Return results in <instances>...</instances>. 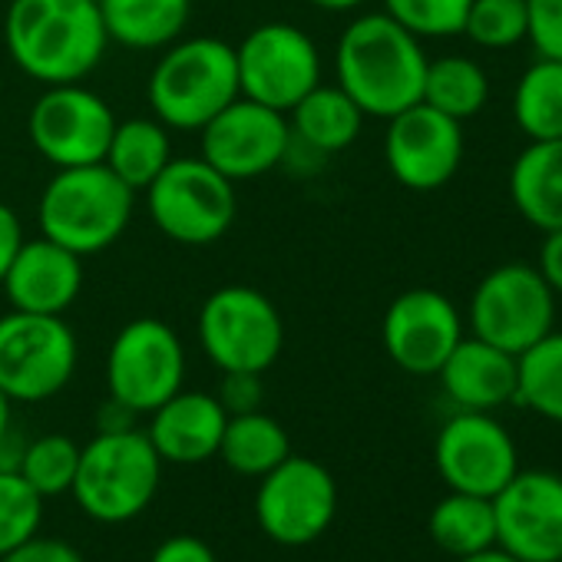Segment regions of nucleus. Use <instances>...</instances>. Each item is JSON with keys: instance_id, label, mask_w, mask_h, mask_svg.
<instances>
[{"instance_id": "obj_27", "label": "nucleus", "mask_w": 562, "mask_h": 562, "mask_svg": "<svg viewBox=\"0 0 562 562\" xmlns=\"http://www.w3.org/2000/svg\"><path fill=\"white\" fill-rule=\"evenodd\" d=\"M430 539L450 552V555H473L490 546H496V516L493 499L473 496V493H453L443 496L427 519Z\"/></svg>"}, {"instance_id": "obj_28", "label": "nucleus", "mask_w": 562, "mask_h": 562, "mask_svg": "<svg viewBox=\"0 0 562 562\" xmlns=\"http://www.w3.org/2000/svg\"><path fill=\"white\" fill-rule=\"evenodd\" d=\"M486 97H490V80L476 60L470 57L427 60L420 103L463 123V120H473L486 106Z\"/></svg>"}, {"instance_id": "obj_38", "label": "nucleus", "mask_w": 562, "mask_h": 562, "mask_svg": "<svg viewBox=\"0 0 562 562\" xmlns=\"http://www.w3.org/2000/svg\"><path fill=\"white\" fill-rule=\"evenodd\" d=\"M149 562H215V552L199 536H169L153 549Z\"/></svg>"}, {"instance_id": "obj_10", "label": "nucleus", "mask_w": 562, "mask_h": 562, "mask_svg": "<svg viewBox=\"0 0 562 562\" xmlns=\"http://www.w3.org/2000/svg\"><path fill=\"white\" fill-rule=\"evenodd\" d=\"M235 64L241 97L265 103L285 116L308 90L322 83L318 44L302 27L285 21L251 27L235 47Z\"/></svg>"}, {"instance_id": "obj_12", "label": "nucleus", "mask_w": 562, "mask_h": 562, "mask_svg": "<svg viewBox=\"0 0 562 562\" xmlns=\"http://www.w3.org/2000/svg\"><path fill=\"white\" fill-rule=\"evenodd\" d=\"M186 381V348L179 335L159 318H136L123 325L106 355L110 397L136 414H153Z\"/></svg>"}, {"instance_id": "obj_4", "label": "nucleus", "mask_w": 562, "mask_h": 562, "mask_svg": "<svg viewBox=\"0 0 562 562\" xmlns=\"http://www.w3.org/2000/svg\"><path fill=\"white\" fill-rule=\"evenodd\" d=\"M241 97L235 47L218 37H179L156 60L146 100L166 130H202Z\"/></svg>"}, {"instance_id": "obj_15", "label": "nucleus", "mask_w": 562, "mask_h": 562, "mask_svg": "<svg viewBox=\"0 0 562 562\" xmlns=\"http://www.w3.org/2000/svg\"><path fill=\"white\" fill-rule=\"evenodd\" d=\"M437 473L453 493H473L493 499L519 470L516 443L499 420L480 411H460L450 417L434 447Z\"/></svg>"}, {"instance_id": "obj_13", "label": "nucleus", "mask_w": 562, "mask_h": 562, "mask_svg": "<svg viewBox=\"0 0 562 562\" xmlns=\"http://www.w3.org/2000/svg\"><path fill=\"white\" fill-rule=\"evenodd\" d=\"M113 130L116 116L110 103L83 83L47 87L27 116L31 143L54 169L103 162Z\"/></svg>"}, {"instance_id": "obj_41", "label": "nucleus", "mask_w": 562, "mask_h": 562, "mask_svg": "<svg viewBox=\"0 0 562 562\" xmlns=\"http://www.w3.org/2000/svg\"><path fill=\"white\" fill-rule=\"evenodd\" d=\"M136 411H130L126 404H120L116 397H110L103 407H100V414H97V434H120V430H133L136 427Z\"/></svg>"}, {"instance_id": "obj_32", "label": "nucleus", "mask_w": 562, "mask_h": 562, "mask_svg": "<svg viewBox=\"0 0 562 562\" xmlns=\"http://www.w3.org/2000/svg\"><path fill=\"white\" fill-rule=\"evenodd\" d=\"M44 496L18 473L0 470V555L14 552L41 532Z\"/></svg>"}, {"instance_id": "obj_44", "label": "nucleus", "mask_w": 562, "mask_h": 562, "mask_svg": "<svg viewBox=\"0 0 562 562\" xmlns=\"http://www.w3.org/2000/svg\"><path fill=\"white\" fill-rule=\"evenodd\" d=\"M11 407H14V401L4 394V387H0V440L11 434Z\"/></svg>"}, {"instance_id": "obj_25", "label": "nucleus", "mask_w": 562, "mask_h": 562, "mask_svg": "<svg viewBox=\"0 0 562 562\" xmlns=\"http://www.w3.org/2000/svg\"><path fill=\"white\" fill-rule=\"evenodd\" d=\"M218 457L232 473L261 480L281 460L292 457V440H289L285 427H281L274 417L261 414V411L235 414V417L225 420Z\"/></svg>"}, {"instance_id": "obj_14", "label": "nucleus", "mask_w": 562, "mask_h": 562, "mask_svg": "<svg viewBox=\"0 0 562 562\" xmlns=\"http://www.w3.org/2000/svg\"><path fill=\"white\" fill-rule=\"evenodd\" d=\"M199 156L232 182L258 179L289 159V116L248 97L232 100L199 130Z\"/></svg>"}, {"instance_id": "obj_17", "label": "nucleus", "mask_w": 562, "mask_h": 562, "mask_svg": "<svg viewBox=\"0 0 562 562\" xmlns=\"http://www.w3.org/2000/svg\"><path fill=\"white\" fill-rule=\"evenodd\" d=\"M384 159L404 189H443L463 162V123L427 103H414L387 120Z\"/></svg>"}, {"instance_id": "obj_21", "label": "nucleus", "mask_w": 562, "mask_h": 562, "mask_svg": "<svg viewBox=\"0 0 562 562\" xmlns=\"http://www.w3.org/2000/svg\"><path fill=\"white\" fill-rule=\"evenodd\" d=\"M447 397L460 411H480L490 414L509 401H516V378L519 364L516 355L493 348L480 338H460V345L450 351L443 368L437 371Z\"/></svg>"}, {"instance_id": "obj_37", "label": "nucleus", "mask_w": 562, "mask_h": 562, "mask_svg": "<svg viewBox=\"0 0 562 562\" xmlns=\"http://www.w3.org/2000/svg\"><path fill=\"white\" fill-rule=\"evenodd\" d=\"M0 562H83V555L64 542V539H27L24 546H18L14 552L8 555H0Z\"/></svg>"}, {"instance_id": "obj_39", "label": "nucleus", "mask_w": 562, "mask_h": 562, "mask_svg": "<svg viewBox=\"0 0 562 562\" xmlns=\"http://www.w3.org/2000/svg\"><path fill=\"white\" fill-rule=\"evenodd\" d=\"M24 245V225H21V215L8 205L0 202V281L8 278L18 251Z\"/></svg>"}, {"instance_id": "obj_11", "label": "nucleus", "mask_w": 562, "mask_h": 562, "mask_svg": "<svg viewBox=\"0 0 562 562\" xmlns=\"http://www.w3.org/2000/svg\"><path fill=\"white\" fill-rule=\"evenodd\" d=\"M338 513V483L312 457H285L268 470L255 493V522L258 529L281 546H308Z\"/></svg>"}, {"instance_id": "obj_43", "label": "nucleus", "mask_w": 562, "mask_h": 562, "mask_svg": "<svg viewBox=\"0 0 562 562\" xmlns=\"http://www.w3.org/2000/svg\"><path fill=\"white\" fill-rule=\"evenodd\" d=\"M457 562H516L509 552H503L499 546H490L483 552H473V555H460Z\"/></svg>"}, {"instance_id": "obj_2", "label": "nucleus", "mask_w": 562, "mask_h": 562, "mask_svg": "<svg viewBox=\"0 0 562 562\" xmlns=\"http://www.w3.org/2000/svg\"><path fill=\"white\" fill-rule=\"evenodd\" d=\"M335 74L338 87L361 106L364 116L391 120L420 103L427 54L420 37L404 31L384 11L361 14L338 37Z\"/></svg>"}, {"instance_id": "obj_29", "label": "nucleus", "mask_w": 562, "mask_h": 562, "mask_svg": "<svg viewBox=\"0 0 562 562\" xmlns=\"http://www.w3.org/2000/svg\"><path fill=\"white\" fill-rule=\"evenodd\" d=\"M513 116L529 139H562V60L539 57L513 93Z\"/></svg>"}, {"instance_id": "obj_6", "label": "nucleus", "mask_w": 562, "mask_h": 562, "mask_svg": "<svg viewBox=\"0 0 562 562\" xmlns=\"http://www.w3.org/2000/svg\"><path fill=\"white\" fill-rule=\"evenodd\" d=\"M143 192L153 225L179 245L199 248L218 241L238 212L235 182L212 169L202 156H172Z\"/></svg>"}, {"instance_id": "obj_35", "label": "nucleus", "mask_w": 562, "mask_h": 562, "mask_svg": "<svg viewBox=\"0 0 562 562\" xmlns=\"http://www.w3.org/2000/svg\"><path fill=\"white\" fill-rule=\"evenodd\" d=\"M526 37L539 57L562 60V0H526Z\"/></svg>"}, {"instance_id": "obj_16", "label": "nucleus", "mask_w": 562, "mask_h": 562, "mask_svg": "<svg viewBox=\"0 0 562 562\" xmlns=\"http://www.w3.org/2000/svg\"><path fill=\"white\" fill-rule=\"evenodd\" d=\"M496 546L516 562H562V476L516 470L493 496Z\"/></svg>"}, {"instance_id": "obj_1", "label": "nucleus", "mask_w": 562, "mask_h": 562, "mask_svg": "<svg viewBox=\"0 0 562 562\" xmlns=\"http://www.w3.org/2000/svg\"><path fill=\"white\" fill-rule=\"evenodd\" d=\"M11 60L37 83H83L106 54L97 0H11L4 18Z\"/></svg>"}, {"instance_id": "obj_22", "label": "nucleus", "mask_w": 562, "mask_h": 562, "mask_svg": "<svg viewBox=\"0 0 562 562\" xmlns=\"http://www.w3.org/2000/svg\"><path fill=\"white\" fill-rule=\"evenodd\" d=\"M509 199L539 232L562 228V139H529L509 169Z\"/></svg>"}, {"instance_id": "obj_34", "label": "nucleus", "mask_w": 562, "mask_h": 562, "mask_svg": "<svg viewBox=\"0 0 562 562\" xmlns=\"http://www.w3.org/2000/svg\"><path fill=\"white\" fill-rule=\"evenodd\" d=\"M470 0H384V14L414 37H457L463 34Z\"/></svg>"}, {"instance_id": "obj_31", "label": "nucleus", "mask_w": 562, "mask_h": 562, "mask_svg": "<svg viewBox=\"0 0 562 562\" xmlns=\"http://www.w3.org/2000/svg\"><path fill=\"white\" fill-rule=\"evenodd\" d=\"M77 463H80V443L67 434H44L37 440H31L21 453V467L18 473L44 496H64L74 486L77 476Z\"/></svg>"}, {"instance_id": "obj_36", "label": "nucleus", "mask_w": 562, "mask_h": 562, "mask_svg": "<svg viewBox=\"0 0 562 562\" xmlns=\"http://www.w3.org/2000/svg\"><path fill=\"white\" fill-rule=\"evenodd\" d=\"M215 397H218V404H222V411L228 417L261 411V397H265L261 374H251V371H225Z\"/></svg>"}, {"instance_id": "obj_20", "label": "nucleus", "mask_w": 562, "mask_h": 562, "mask_svg": "<svg viewBox=\"0 0 562 562\" xmlns=\"http://www.w3.org/2000/svg\"><path fill=\"white\" fill-rule=\"evenodd\" d=\"M228 414L215 394L205 391H176L166 404L149 414L146 437L162 457V463H205L218 457Z\"/></svg>"}, {"instance_id": "obj_19", "label": "nucleus", "mask_w": 562, "mask_h": 562, "mask_svg": "<svg viewBox=\"0 0 562 562\" xmlns=\"http://www.w3.org/2000/svg\"><path fill=\"white\" fill-rule=\"evenodd\" d=\"M0 289L14 312L64 315L83 292V258L44 235L24 238Z\"/></svg>"}, {"instance_id": "obj_42", "label": "nucleus", "mask_w": 562, "mask_h": 562, "mask_svg": "<svg viewBox=\"0 0 562 562\" xmlns=\"http://www.w3.org/2000/svg\"><path fill=\"white\" fill-rule=\"evenodd\" d=\"M308 4L318 11H328V14H348V11L361 8L364 0H308Z\"/></svg>"}, {"instance_id": "obj_30", "label": "nucleus", "mask_w": 562, "mask_h": 562, "mask_svg": "<svg viewBox=\"0 0 562 562\" xmlns=\"http://www.w3.org/2000/svg\"><path fill=\"white\" fill-rule=\"evenodd\" d=\"M516 401L532 414L562 424V331H549L516 358Z\"/></svg>"}, {"instance_id": "obj_8", "label": "nucleus", "mask_w": 562, "mask_h": 562, "mask_svg": "<svg viewBox=\"0 0 562 562\" xmlns=\"http://www.w3.org/2000/svg\"><path fill=\"white\" fill-rule=\"evenodd\" d=\"M552 322L555 295L536 265L506 261L486 271L470 299L473 338L516 358L529 351L539 338H546L552 331Z\"/></svg>"}, {"instance_id": "obj_18", "label": "nucleus", "mask_w": 562, "mask_h": 562, "mask_svg": "<svg viewBox=\"0 0 562 562\" xmlns=\"http://www.w3.org/2000/svg\"><path fill=\"white\" fill-rule=\"evenodd\" d=\"M381 338L387 358L401 371L427 378L437 374L460 345L463 322L457 305L437 289H411L387 305Z\"/></svg>"}, {"instance_id": "obj_26", "label": "nucleus", "mask_w": 562, "mask_h": 562, "mask_svg": "<svg viewBox=\"0 0 562 562\" xmlns=\"http://www.w3.org/2000/svg\"><path fill=\"white\" fill-rule=\"evenodd\" d=\"M172 159V139L169 130L156 116H136V120H116L106 166L133 189L143 192Z\"/></svg>"}, {"instance_id": "obj_5", "label": "nucleus", "mask_w": 562, "mask_h": 562, "mask_svg": "<svg viewBox=\"0 0 562 562\" xmlns=\"http://www.w3.org/2000/svg\"><path fill=\"white\" fill-rule=\"evenodd\" d=\"M162 483V457L149 443L146 430L97 434L80 447L74 476L77 506L97 522H130L156 496Z\"/></svg>"}, {"instance_id": "obj_23", "label": "nucleus", "mask_w": 562, "mask_h": 562, "mask_svg": "<svg viewBox=\"0 0 562 562\" xmlns=\"http://www.w3.org/2000/svg\"><path fill=\"white\" fill-rule=\"evenodd\" d=\"M106 37L130 50H166L189 21L192 0H97Z\"/></svg>"}, {"instance_id": "obj_9", "label": "nucleus", "mask_w": 562, "mask_h": 562, "mask_svg": "<svg viewBox=\"0 0 562 562\" xmlns=\"http://www.w3.org/2000/svg\"><path fill=\"white\" fill-rule=\"evenodd\" d=\"M77 371V335L64 315H0V387L11 401L41 404Z\"/></svg>"}, {"instance_id": "obj_3", "label": "nucleus", "mask_w": 562, "mask_h": 562, "mask_svg": "<svg viewBox=\"0 0 562 562\" xmlns=\"http://www.w3.org/2000/svg\"><path fill=\"white\" fill-rule=\"evenodd\" d=\"M133 209L136 192L106 162H93L50 176L37 202V222L44 238L87 258L120 241Z\"/></svg>"}, {"instance_id": "obj_33", "label": "nucleus", "mask_w": 562, "mask_h": 562, "mask_svg": "<svg viewBox=\"0 0 562 562\" xmlns=\"http://www.w3.org/2000/svg\"><path fill=\"white\" fill-rule=\"evenodd\" d=\"M463 34L483 50H506L526 41V0H470Z\"/></svg>"}, {"instance_id": "obj_24", "label": "nucleus", "mask_w": 562, "mask_h": 562, "mask_svg": "<svg viewBox=\"0 0 562 562\" xmlns=\"http://www.w3.org/2000/svg\"><path fill=\"white\" fill-rule=\"evenodd\" d=\"M289 116H292L289 120L292 139L318 156H331V153L355 146V139L361 136V126H364L361 106L338 83H331V87L318 83L292 106Z\"/></svg>"}, {"instance_id": "obj_40", "label": "nucleus", "mask_w": 562, "mask_h": 562, "mask_svg": "<svg viewBox=\"0 0 562 562\" xmlns=\"http://www.w3.org/2000/svg\"><path fill=\"white\" fill-rule=\"evenodd\" d=\"M546 241L539 248V274L546 278V285L552 289V295H562V228L555 232H542Z\"/></svg>"}, {"instance_id": "obj_7", "label": "nucleus", "mask_w": 562, "mask_h": 562, "mask_svg": "<svg viewBox=\"0 0 562 562\" xmlns=\"http://www.w3.org/2000/svg\"><path fill=\"white\" fill-rule=\"evenodd\" d=\"M199 345L222 374H265L285 348V322L265 292L222 285L199 308Z\"/></svg>"}]
</instances>
